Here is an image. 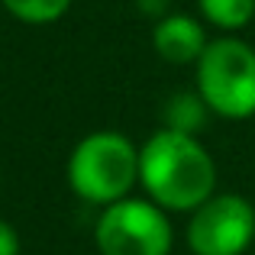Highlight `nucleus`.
Listing matches in <instances>:
<instances>
[{
	"label": "nucleus",
	"instance_id": "obj_6",
	"mask_svg": "<svg viewBox=\"0 0 255 255\" xmlns=\"http://www.w3.org/2000/svg\"><path fill=\"white\" fill-rule=\"evenodd\" d=\"M207 29L197 16L187 13H168L152 29V45L168 65H194L207 49Z\"/></svg>",
	"mask_w": 255,
	"mask_h": 255
},
{
	"label": "nucleus",
	"instance_id": "obj_7",
	"mask_svg": "<svg viewBox=\"0 0 255 255\" xmlns=\"http://www.w3.org/2000/svg\"><path fill=\"white\" fill-rule=\"evenodd\" d=\"M162 117H165V126H168V129L197 136V132L207 126L210 107L204 104V97H200L197 91H178V94H171V97H168Z\"/></svg>",
	"mask_w": 255,
	"mask_h": 255
},
{
	"label": "nucleus",
	"instance_id": "obj_10",
	"mask_svg": "<svg viewBox=\"0 0 255 255\" xmlns=\"http://www.w3.org/2000/svg\"><path fill=\"white\" fill-rule=\"evenodd\" d=\"M0 255H19V233L6 220H0Z\"/></svg>",
	"mask_w": 255,
	"mask_h": 255
},
{
	"label": "nucleus",
	"instance_id": "obj_9",
	"mask_svg": "<svg viewBox=\"0 0 255 255\" xmlns=\"http://www.w3.org/2000/svg\"><path fill=\"white\" fill-rule=\"evenodd\" d=\"M13 19L26 26H49L68 13L71 0H0Z\"/></svg>",
	"mask_w": 255,
	"mask_h": 255
},
{
	"label": "nucleus",
	"instance_id": "obj_1",
	"mask_svg": "<svg viewBox=\"0 0 255 255\" xmlns=\"http://www.w3.org/2000/svg\"><path fill=\"white\" fill-rule=\"evenodd\" d=\"M139 184L158 207L191 213L217 194V162L197 136L162 126L139 145Z\"/></svg>",
	"mask_w": 255,
	"mask_h": 255
},
{
	"label": "nucleus",
	"instance_id": "obj_3",
	"mask_svg": "<svg viewBox=\"0 0 255 255\" xmlns=\"http://www.w3.org/2000/svg\"><path fill=\"white\" fill-rule=\"evenodd\" d=\"M194 91L204 97L213 117H255V49L233 32L210 39L194 62Z\"/></svg>",
	"mask_w": 255,
	"mask_h": 255
},
{
	"label": "nucleus",
	"instance_id": "obj_11",
	"mask_svg": "<svg viewBox=\"0 0 255 255\" xmlns=\"http://www.w3.org/2000/svg\"><path fill=\"white\" fill-rule=\"evenodd\" d=\"M136 3H139V10H142L145 16H152V19L168 16V0H136Z\"/></svg>",
	"mask_w": 255,
	"mask_h": 255
},
{
	"label": "nucleus",
	"instance_id": "obj_2",
	"mask_svg": "<svg viewBox=\"0 0 255 255\" xmlns=\"http://www.w3.org/2000/svg\"><path fill=\"white\" fill-rule=\"evenodd\" d=\"M68 187L94 207H107L129 197L139 181V145L117 129L87 132L71 149L65 165Z\"/></svg>",
	"mask_w": 255,
	"mask_h": 255
},
{
	"label": "nucleus",
	"instance_id": "obj_8",
	"mask_svg": "<svg viewBox=\"0 0 255 255\" xmlns=\"http://www.w3.org/2000/svg\"><path fill=\"white\" fill-rule=\"evenodd\" d=\"M200 16L223 32H239L252 23L255 0H197Z\"/></svg>",
	"mask_w": 255,
	"mask_h": 255
},
{
	"label": "nucleus",
	"instance_id": "obj_5",
	"mask_svg": "<svg viewBox=\"0 0 255 255\" xmlns=\"http://www.w3.org/2000/svg\"><path fill=\"white\" fill-rule=\"evenodd\" d=\"M184 239L194 255H246L255 243V204L243 194H213L191 210Z\"/></svg>",
	"mask_w": 255,
	"mask_h": 255
},
{
	"label": "nucleus",
	"instance_id": "obj_4",
	"mask_svg": "<svg viewBox=\"0 0 255 255\" xmlns=\"http://www.w3.org/2000/svg\"><path fill=\"white\" fill-rule=\"evenodd\" d=\"M94 246L100 255H168L174 230L165 207L149 197H123L107 204L94 223Z\"/></svg>",
	"mask_w": 255,
	"mask_h": 255
}]
</instances>
